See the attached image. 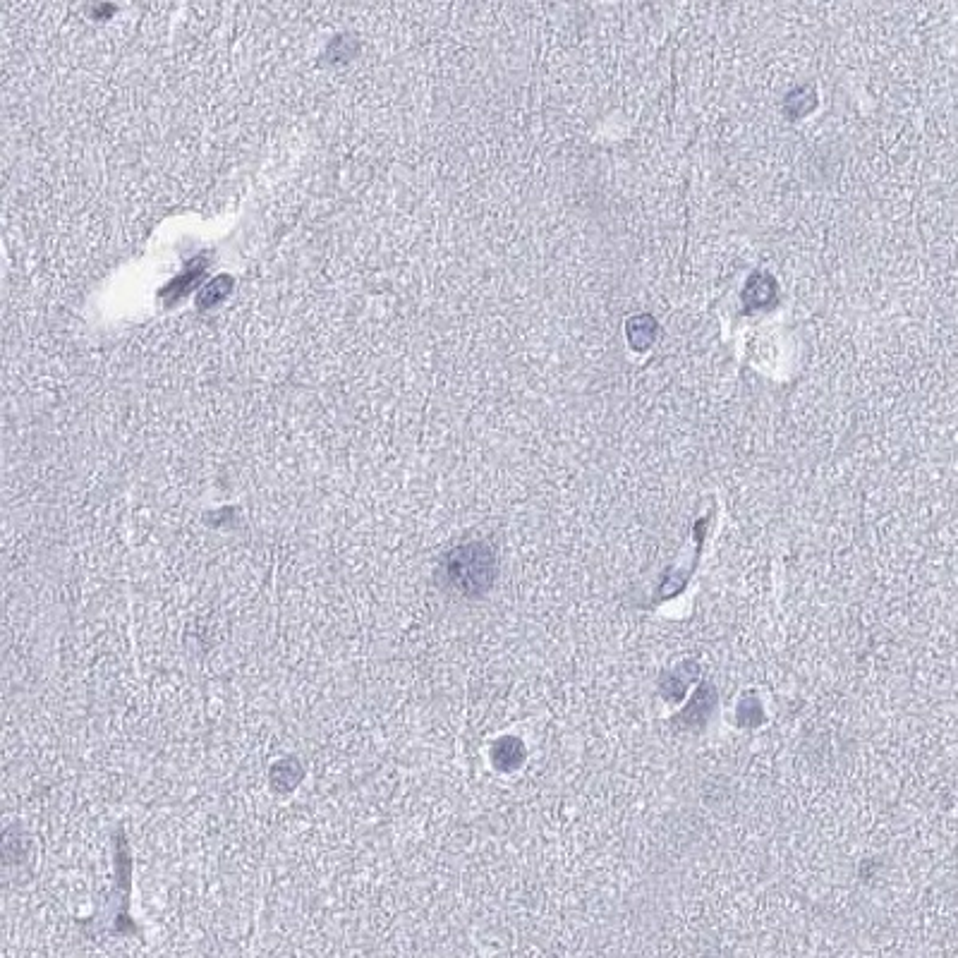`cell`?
<instances>
[{
    "label": "cell",
    "instance_id": "cell-1",
    "mask_svg": "<svg viewBox=\"0 0 958 958\" xmlns=\"http://www.w3.org/2000/svg\"><path fill=\"white\" fill-rule=\"evenodd\" d=\"M451 578L465 592L487 590L491 578H494V559L484 547L470 544L451 559Z\"/></svg>",
    "mask_w": 958,
    "mask_h": 958
},
{
    "label": "cell",
    "instance_id": "cell-2",
    "mask_svg": "<svg viewBox=\"0 0 958 958\" xmlns=\"http://www.w3.org/2000/svg\"><path fill=\"white\" fill-rule=\"evenodd\" d=\"M774 295H776L774 281L765 274H755L753 278H750L748 286H745V293H743L745 305H748L750 309L769 307L774 302Z\"/></svg>",
    "mask_w": 958,
    "mask_h": 958
},
{
    "label": "cell",
    "instance_id": "cell-3",
    "mask_svg": "<svg viewBox=\"0 0 958 958\" xmlns=\"http://www.w3.org/2000/svg\"><path fill=\"white\" fill-rule=\"evenodd\" d=\"M654 338H657V321L652 317L640 314V317H633L628 321V341L635 350H647Z\"/></svg>",
    "mask_w": 958,
    "mask_h": 958
},
{
    "label": "cell",
    "instance_id": "cell-4",
    "mask_svg": "<svg viewBox=\"0 0 958 958\" xmlns=\"http://www.w3.org/2000/svg\"><path fill=\"white\" fill-rule=\"evenodd\" d=\"M815 92L810 89H796L791 92V96L786 99V111L791 118H800V115H808L812 108H815Z\"/></svg>",
    "mask_w": 958,
    "mask_h": 958
}]
</instances>
